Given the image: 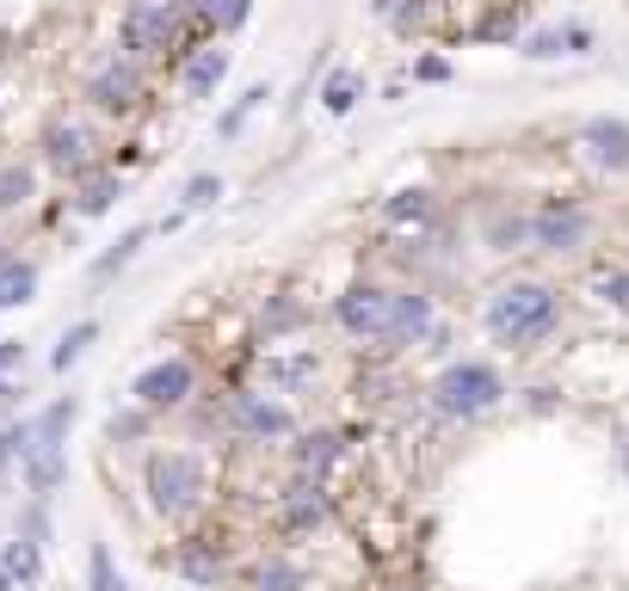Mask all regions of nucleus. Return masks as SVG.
<instances>
[{
	"label": "nucleus",
	"mask_w": 629,
	"mask_h": 591,
	"mask_svg": "<svg viewBox=\"0 0 629 591\" xmlns=\"http://www.w3.org/2000/svg\"><path fill=\"white\" fill-rule=\"evenodd\" d=\"M556 327H562V289L543 277H512L482 303V333L507 352H537Z\"/></svg>",
	"instance_id": "nucleus-1"
},
{
	"label": "nucleus",
	"mask_w": 629,
	"mask_h": 591,
	"mask_svg": "<svg viewBox=\"0 0 629 591\" xmlns=\"http://www.w3.org/2000/svg\"><path fill=\"white\" fill-rule=\"evenodd\" d=\"M142 493H148V512L155 518H191L210 493V469H204L198 450H148L142 462Z\"/></svg>",
	"instance_id": "nucleus-2"
},
{
	"label": "nucleus",
	"mask_w": 629,
	"mask_h": 591,
	"mask_svg": "<svg viewBox=\"0 0 629 591\" xmlns=\"http://www.w3.org/2000/svg\"><path fill=\"white\" fill-rule=\"evenodd\" d=\"M426 401L444 413V420L475 425V420H488V413L507 401V376H500L488 357H456V364H444L439 376H432Z\"/></svg>",
	"instance_id": "nucleus-3"
},
{
	"label": "nucleus",
	"mask_w": 629,
	"mask_h": 591,
	"mask_svg": "<svg viewBox=\"0 0 629 591\" xmlns=\"http://www.w3.org/2000/svg\"><path fill=\"white\" fill-rule=\"evenodd\" d=\"M75 413H81V401L62 394V401H50V407L31 420L26 450H19V469H26L31 500H50L56 486H62V474H68V425H75Z\"/></svg>",
	"instance_id": "nucleus-4"
},
{
	"label": "nucleus",
	"mask_w": 629,
	"mask_h": 591,
	"mask_svg": "<svg viewBox=\"0 0 629 591\" xmlns=\"http://www.w3.org/2000/svg\"><path fill=\"white\" fill-rule=\"evenodd\" d=\"M179 26H186V13L174 0H130L118 19V43L130 62H155V56H167L179 43Z\"/></svg>",
	"instance_id": "nucleus-5"
},
{
	"label": "nucleus",
	"mask_w": 629,
	"mask_h": 591,
	"mask_svg": "<svg viewBox=\"0 0 629 591\" xmlns=\"http://www.w3.org/2000/svg\"><path fill=\"white\" fill-rule=\"evenodd\" d=\"M334 327L346 333L352 345H389V284H346L334 296Z\"/></svg>",
	"instance_id": "nucleus-6"
},
{
	"label": "nucleus",
	"mask_w": 629,
	"mask_h": 591,
	"mask_svg": "<svg viewBox=\"0 0 629 591\" xmlns=\"http://www.w3.org/2000/svg\"><path fill=\"white\" fill-rule=\"evenodd\" d=\"M191 394H198V364L191 357H155L130 382V401L142 413H174V407H186Z\"/></svg>",
	"instance_id": "nucleus-7"
},
{
	"label": "nucleus",
	"mask_w": 629,
	"mask_h": 591,
	"mask_svg": "<svg viewBox=\"0 0 629 591\" xmlns=\"http://www.w3.org/2000/svg\"><path fill=\"white\" fill-rule=\"evenodd\" d=\"M587 240H592V210L574 204V197H556V204H543V210L531 216V247L537 253L574 259V253H587Z\"/></svg>",
	"instance_id": "nucleus-8"
},
{
	"label": "nucleus",
	"mask_w": 629,
	"mask_h": 591,
	"mask_svg": "<svg viewBox=\"0 0 629 591\" xmlns=\"http://www.w3.org/2000/svg\"><path fill=\"white\" fill-rule=\"evenodd\" d=\"M142 62H130L124 50H111V56H99L94 62V75H87V106L94 111H111V118H124V111H136L142 106Z\"/></svg>",
	"instance_id": "nucleus-9"
},
{
	"label": "nucleus",
	"mask_w": 629,
	"mask_h": 591,
	"mask_svg": "<svg viewBox=\"0 0 629 591\" xmlns=\"http://www.w3.org/2000/svg\"><path fill=\"white\" fill-rule=\"evenodd\" d=\"M228 425H235L247 444H284V437H296V413L284 407L278 394H259V388L228 394Z\"/></svg>",
	"instance_id": "nucleus-10"
},
{
	"label": "nucleus",
	"mask_w": 629,
	"mask_h": 591,
	"mask_svg": "<svg viewBox=\"0 0 629 591\" xmlns=\"http://www.w3.org/2000/svg\"><path fill=\"white\" fill-rule=\"evenodd\" d=\"M43 167L50 173H62V179H81L87 167H94V148H99V136H94V124L87 118H56L50 130H43Z\"/></svg>",
	"instance_id": "nucleus-11"
},
{
	"label": "nucleus",
	"mask_w": 629,
	"mask_h": 591,
	"mask_svg": "<svg viewBox=\"0 0 629 591\" xmlns=\"http://www.w3.org/2000/svg\"><path fill=\"white\" fill-rule=\"evenodd\" d=\"M439 333V303L432 289L407 284V289H389V345H426Z\"/></svg>",
	"instance_id": "nucleus-12"
},
{
	"label": "nucleus",
	"mask_w": 629,
	"mask_h": 591,
	"mask_svg": "<svg viewBox=\"0 0 629 591\" xmlns=\"http://www.w3.org/2000/svg\"><path fill=\"white\" fill-rule=\"evenodd\" d=\"M259 382H266V394H308L315 382H322V352H315V345L266 352L259 357Z\"/></svg>",
	"instance_id": "nucleus-13"
},
{
	"label": "nucleus",
	"mask_w": 629,
	"mask_h": 591,
	"mask_svg": "<svg viewBox=\"0 0 629 591\" xmlns=\"http://www.w3.org/2000/svg\"><path fill=\"white\" fill-rule=\"evenodd\" d=\"M574 148L599 173H629V124L623 118H587L574 130Z\"/></svg>",
	"instance_id": "nucleus-14"
},
{
	"label": "nucleus",
	"mask_w": 629,
	"mask_h": 591,
	"mask_svg": "<svg viewBox=\"0 0 629 591\" xmlns=\"http://www.w3.org/2000/svg\"><path fill=\"white\" fill-rule=\"evenodd\" d=\"M228 68H235V56L223 50V43H198V50L179 56V87H186V99H216V87L228 80Z\"/></svg>",
	"instance_id": "nucleus-15"
},
{
	"label": "nucleus",
	"mask_w": 629,
	"mask_h": 591,
	"mask_svg": "<svg viewBox=\"0 0 629 591\" xmlns=\"http://www.w3.org/2000/svg\"><path fill=\"white\" fill-rule=\"evenodd\" d=\"M340 456H346L340 432H296V444H291V469H296V481H322V486H327V474L340 469Z\"/></svg>",
	"instance_id": "nucleus-16"
},
{
	"label": "nucleus",
	"mask_w": 629,
	"mask_h": 591,
	"mask_svg": "<svg viewBox=\"0 0 629 591\" xmlns=\"http://www.w3.org/2000/svg\"><path fill=\"white\" fill-rule=\"evenodd\" d=\"M278 512H284V530H322L327 524V512H334V500H327V486L322 481H291L284 486V500H278Z\"/></svg>",
	"instance_id": "nucleus-17"
},
{
	"label": "nucleus",
	"mask_w": 629,
	"mask_h": 591,
	"mask_svg": "<svg viewBox=\"0 0 629 591\" xmlns=\"http://www.w3.org/2000/svg\"><path fill=\"white\" fill-rule=\"evenodd\" d=\"M432 216H439V197H432L426 185H407V191L383 197V223L389 228H432Z\"/></svg>",
	"instance_id": "nucleus-18"
},
{
	"label": "nucleus",
	"mask_w": 629,
	"mask_h": 591,
	"mask_svg": "<svg viewBox=\"0 0 629 591\" xmlns=\"http://www.w3.org/2000/svg\"><path fill=\"white\" fill-rule=\"evenodd\" d=\"M31 296H38V265L7 253V259H0V315H7V308H26Z\"/></svg>",
	"instance_id": "nucleus-19"
},
{
	"label": "nucleus",
	"mask_w": 629,
	"mask_h": 591,
	"mask_svg": "<svg viewBox=\"0 0 629 591\" xmlns=\"http://www.w3.org/2000/svg\"><path fill=\"white\" fill-rule=\"evenodd\" d=\"M191 19L210 31V43H223L228 31H242L247 19H254V0H198V13Z\"/></svg>",
	"instance_id": "nucleus-20"
},
{
	"label": "nucleus",
	"mask_w": 629,
	"mask_h": 591,
	"mask_svg": "<svg viewBox=\"0 0 629 591\" xmlns=\"http://www.w3.org/2000/svg\"><path fill=\"white\" fill-rule=\"evenodd\" d=\"M31 197H38V167L31 160H0V216L26 210Z\"/></svg>",
	"instance_id": "nucleus-21"
},
{
	"label": "nucleus",
	"mask_w": 629,
	"mask_h": 591,
	"mask_svg": "<svg viewBox=\"0 0 629 591\" xmlns=\"http://www.w3.org/2000/svg\"><path fill=\"white\" fill-rule=\"evenodd\" d=\"M0 573L13 579V585H43V549L38 542H26V536H13L7 549H0Z\"/></svg>",
	"instance_id": "nucleus-22"
},
{
	"label": "nucleus",
	"mask_w": 629,
	"mask_h": 591,
	"mask_svg": "<svg viewBox=\"0 0 629 591\" xmlns=\"http://www.w3.org/2000/svg\"><path fill=\"white\" fill-rule=\"evenodd\" d=\"M142 247H148V228H130V235H118V240H111V247L99 253L94 265H87V277H94V284H111V277H118V272H124V265H130Z\"/></svg>",
	"instance_id": "nucleus-23"
},
{
	"label": "nucleus",
	"mask_w": 629,
	"mask_h": 591,
	"mask_svg": "<svg viewBox=\"0 0 629 591\" xmlns=\"http://www.w3.org/2000/svg\"><path fill=\"white\" fill-rule=\"evenodd\" d=\"M118 197H124L118 173H94V179H81V191H75V216H106Z\"/></svg>",
	"instance_id": "nucleus-24"
},
{
	"label": "nucleus",
	"mask_w": 629,
	"mask_h": 591,
	"mask_svg": "<svg viewBox=\"0 0 629 591\" xmlns=\"http://www.w3.org/2000/svg\"><path fill=\"white\" fill-rule=\"evenodd\" d=\"M94 339H99V321H75V327H68L62 339H56L50 370H56V376H68V370H75V364L87 357V345H94Z\"/></svg>",
	"instance_id": "nucleus-25"
},
{
	"label": "nucleus",
	"mask_w": 629,
	"mask_h": 591,
	"mask_svg": "<svg viewBox=\"0 0 629 591\" xmlns=\"http://www.w3.org/2000/svg\"><path fill=\"white\" fill-rule=\"evenodd\" d=\"M266 99H272V87H266V80H254V87H247L242 99H235V106H228L223 118H216V136H223V142H235V136H242V124L254 118V111L266 106Z\"/></svg>",
	"instance_id": "nucleus-26"
},
{
	"label": "nucleus",
	"mask_w": 629,
	"mask_h": 591,
	"mask_svg": "<svg viewBox=\"0 0 629 591\" xmlns=\"http://www.w3.org/2000/svg\"><path fill=\"white\" fill-rule=\"evenodd\" d=\"M216 197H223V179H216V173H191L186 179V191H179V223H186V216H204V210H216Z\"/></svg>",
	"instance_id": "nucleus-27"
},
{
	"label": "nucleus",
	"mask_w": 629,
	"mask_h": 591,
	"mask_svg": "<svg viewBox=\"0 0 629 591\" xmlns=\"http://www.w3.org/2000/svg\"><path fill=\"white\" fill-rule=\"evenodd\" d=\"M488 247H494V253H519V247H531V216L500 210L494 223H488Z\"/></svg>",
	"instance_id": "nucleus-28"
},
{
	"label": "nucleus",
	"mask_w": 629,
	"mask_h": 591,
	"mask_svg": "<svg viewBox=\"0 0 629 591\" xmlns=\"http://www.w3.org/2000/svg\"><path fill=\"white\" fill-rule=\"evenodd\" d=\"M87 591H130V579L118 573V561H111L106 542H94V549H87Z\"/></svg>",
	"instance_id": "nucleus-29"
},
{
	"label": "nucleus",
	"mask_w": 629,
	"mask_h": 591,
	"mask_svg": "<svg viewBox=\"0 0 629 591\" xmlns=\"http://www.w3.org/2000/svg\"><path fill=\"white\" fill-rule=\"evenodd\" d=\"M592 296H599L611 315H629V272H623V265H605V272H592Z\"/></svg>",
	"instance_id": "nucleus-30"
},
{
	"label": "nucleus",
	"mask_w": 629,
	"mask_h": 591,
	"mask_svg": "<svg viewBox=\"0 0 629 591\" xmlns=\"http://www.w3.org/2000/svg\"><path fill=\"white\" fill-rule=\"evenodd\" d=\"M308 579H303V567L296 561H284V554H272L266 567L254 573V591H303Z\"/></svg>",
	"instance_id": "nucleus-31"
},
{
	"label": "nucleus",
	"mask_w": 629,
	"mask_h": 591,
	"mask_svg": "<svg viewBox=\"0 0 629 591\" xmlns=\"http://www.w3.org/2000/svg\"><path fill=\"white\" fill-rule=\"evenodd\" d=\"M322 106L334 111V118H346V111L358 106V75H352V68H334V75H327V87H322Z\"/></svg>",
	"instance_id": "nucleus-32"
},
{
	"label": "nucleus",
	"mask_w": 629,
	"mask_h": 591,
	"mask_svg": "<svg viewBox=\"0 0 629 591\" xmlns=\"http://www.w3.org/2000/svg\"><path fill=\"white\" fill-rule=\"evenodd\" d=\"M19 536L38 542V549H50V500H26V512H19Z\"/></svg>",
	"instance_id": "nucleus-33"
},
{
	"label": "nucleus",
	"mask_w": 629,
	"mask_h": 591,
	"mask_svg": "<svg viewBox=\"0 0 629 591\" xmlns=\"http://www.w3.org/2000/svg\"><path fill=\"white\" fill-rule=\"evenodd\" d=\"M179 573L198 579V585H216V579H223V561H216V554H204L198 542H186V554H179Z\"/></svg>",
	"instance_id": "nucleus-34"
},
{
	"label": "nucleus",
	"mask_w": 629,
	"mask_h": 591,
	"mask_svg": "<svg viewBox=\"0 0 629 591\" xmlns=\"http://www.w3.org/2000/svg\"><path fill=\"white\" fill-rule=\"evenodd\" d=\"M148 420H155V413H142V407H130V413H111V420H106V437H111V444H136V437L148 432Z\"/></svg>",
	"instance_id": "nucleus-35"
},
{
	"label": "nucleus",
	"mask_w": 629,
	"mask_h": 591,
	"mask_svg": "<svg viewBox=\"0 0 629 591\" xmlns=\"http://www.w3.org/2000/svg\"><path fill=\"white\" fill-rule=\"evenodd\" d=\"M524 56H531V62H556V56H562V31H537V38H524Z\"/></svg>",
	"instance_id": "nucleus-36"
},
{
	"label": "nucleus",
	"mask_w": 629,
	"mask_h": 591,
	"mask_svg": "<svg viewBox=\"0 0 629 591\" xmlns=\"http://www.w3.org/2000/svg\"><path fill=\"white\" fill-rule=\"evenodd\" d=\"M19 364H26V345H19V339H0V382H13Z\"/></svg>",
	"instance_id": "nucleus-37"
},
{
	"label": "nucleus",
	"mask_w": 629,
	"mask_h": 591,
	"mask_svg": "<svg viewBox=\"0 0 629 591\" xmlns=\"http://www.w3.org/2000/svg\"><path fill=\"white\" fill-rule=\"evenodd\" d=\"M592 50V31L587 26H562V56H587Z\"/></svg>",
	"instance_id": "nucleus-38"
},
{
	"label": "nucleus",
	"mask_w": 629,
	"mask_h": 591,
	"mask_svg": "<svg viewBox=\"0 0 629 591\" xmlns=\"http://www.w3.org/2000/svg\"><path fill=\"white\" fill-rule=\"evenodd\" d=\"M296 321H303V308H296V303H278V308L266 315V333H284V327H296Z\"/></svg>",
	"instance_id": "nucleus-39"
},
{
	"label": "nucleus",
	"mask_w": 629,
	"mask_h": 591,
	"mask_svg": "<svg viewBox=\"0 0 629 591\" xmlns=\"http://www.w3.org/2000/svg\"><path fill=\"white\" fill-rule=\"evenodd\" d=\"M414 75H420V80H451V62H439V56H426V62H420Z\"/></svg>",
	"instance_id": "nucleus-40"
},
{
	"label": "nucleus",
	"mask_w": 629,
	"mask_h": 591,
	"mask_svg": "<svg viewBox=\"0 0 629 591\" xmlns=\"http://www.w3.org/2000/svg\"><path fill=\"white\" fill-rule=\"evenodd\" d=\"M13 425H0V474H7V469H13Z\"/></svg>",
	"instance_id": "nucleus-41"
},
{
	"label": "nucleus",
	"mask_w": 629,
	"mask_h": 591,
	"mask_svg": "<svg viewBox=\"0 0 629 591\" xmlns=\"http://www.w3.org/2000/svg\"><path fill=\"white\" fill-rule=\"evenodd\" d=\"M371 13H376V19H389V13H395V0H371Z\"/></svg>",
	"instance_id": "nucleus-42"
},
{
	"label": "nucleus",
	"mask_w": 629,
	"mask_h": 591,
	"mask_svg": "<svg viewBox=\"0 0 629 591\" xmlns=\"http://www.w3.org/2000/svg\"><path fill=\"white\" fill-rule=\"evenodd\" d=\"M0 591H19V585H13V579H7V573H0Z\"/></svg>",
	"instance_id": "nucleus-43"
},
{
	"label": "nucleus",
	"mask_w": 629,
	"mask_h": 591,
	"mask_svg": "<svg viewBox=\"0 0 629 591\" xmlns=\"http://www.w3.org/2000/svg\"><path fill=\"white\" fill-rule=\"evenodd\" d=\"M0 259H7V235H0Z\"/></svg>",
	"instance_id": "nucleus-44"
},
{
	"label": "nucleus",
	"mask_w": 629,
	"mask_h": 591,
	"mask_svg": "<svg viewBox=\"0 0 629 591\" xmlns=\"http://www.w3.org/2000/svg\"><path fill=\"white\" fill-rule=\"evenodd\" d=\"M623 462H629V456H623Z\"/></svg>",
	"instance_id": "nucleus-45"
}]
</instances>
